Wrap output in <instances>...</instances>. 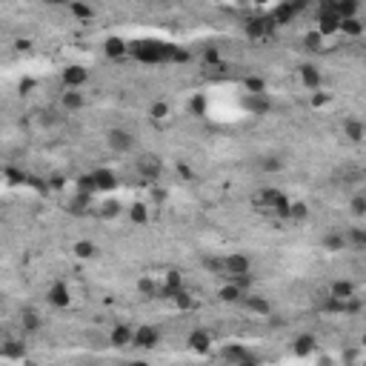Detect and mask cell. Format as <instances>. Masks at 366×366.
I'll list each match as a JSON object with an SVG mask.
<instances>
[{"label":"cell","instance_id":"cell-1","mask_svg":"<svg viewBox=\"0 0 366 366\" xmlns=\"http://www.w3.org/2000/svg\"><path fill=\"white\" fill-rule=\"evenodd\" d=\"M249 269H252L249 258H246V255H241V252H232V255L224 260V275H226V277H232V275H246Z\"/></svg>","mask_w":366,"mask_h":366},{"label":"cell","instance_id":"cell-2","mask_svg":"<svg viewBox=\"0 0 366 366\" xmlns=\"http://www.w3.org/2000/svg\"><path fill=\"white\" fill-rule=\"evenodd\" d=\"M295 15H298V6L292 0H286V3H280V6L269 15V20H272V26H283V23H289Z\"/></svg>","mask_w":366,"mask_h":366},{"label":"cell","instance_id":"cell-3","mask_svg":"<svg viewBox=\"0 0 366 366\" xmlns=\"http://www.w3.org/2000/svg\"><path fill=\"white\" fill-rule=\"evenodd\" d=\"M109 146H112L115 152H129L134 146V140H132V134L123 132V129H112V132H109Z\"/></svg>","mask_w":366,"mask_h":366},{"label":"cell","instance_id":"cell-4","mask_svg":"<svg viewBox=\"0 0 366 366\" xmlns=\"http://www.w3.org/2000/svg\"><path fill=\"white\" fill-rule=\"evenodd\" d=\"M161 340V335H158V329H152V326H140V329L134 332V346H140V349H152L155 343Z\"/></svg>","mask_w":366,"mask_h":366},{"label":"cell","instance_id":"cell-5","mask_svg":"<svg viewBox=\"0 0 366 366\" xmlns=\"http://www.w3.org/2000/svg\"><path fill=\"white\" fill-rule=\"evenodd\" d=\"M318 23H321V26H318L321 35H332V32L340 29V15L338 12H321V15H318Z\"/></svg>","mask_w":366,"mask_h":366},{"label":"cell","instance_id":"cell-6","mask_svg":"<svg viewBox=\"0 0 366 366\" xmlns=\"http://www.w3.org/2000/svg\"><path fill=\"white\" fill-rule=\"evenodd\" d=\"M137 172L146 175V178H158L161 175V161L155 155H143L140 161H137Z\"/></svg>","mask_w":366,"mask_h":366},{"label":"cell","instance_id":"cell-7","mask_svg":"<svg viewBox=\"0 0 366 366\" xmlns=\"http://www.w3.org/2000/svg\"><path fill=\"white\" fill-rule=\"evenodd\" d=\"M63 83H66L69 89L83 86V83H86V69H83V66H69V69L63 71Z\"/></svg>","mask_w":366,"mask_h":366},{"label":"cell","instance_id":"cell-8","mask_svg":"<svg viewBox=\"0 0 366 366\" xmlns=\"http://www.w3.org/2000/svg\"><path fill=\"white\" fill-rule=\"evenodd\" d=\"M89 209H92V195L89 192H78V195L71 197V203H69L71 214H86Z\"/></svg>","mask_w":366,"mask_h":366},{"label":"cell","instance_id":"cell-9","mask_svg":"<svg viewBox=\"0 0 366 366\" xmlns=\"http://www.w3.org/2000/svg\"><path fill=\"white\" fill-rule=\"evenodd\" d=\"M269 29H272V20H263V18H252L249 23H246V35L249 37H263L269 32Z\"/></svg>","mask_w":366,"mask_h":366},{"label":"cell","instance_id":"cell-10","mask_svg":"<svg viewBox=\"0 0 366 366\" xmlns=\"http://www.w3.org/2000/svg\"><path fill=\"white\" fill-rule=\"evenodd\" d=\"M46 298H49V304L52 306H69V289H66L63 283H54Z\"/></svg>","mask_w":366,"mask_h":366},{"label":"cell","instance_id":"cell-11","mask_svg":"<svg viewBox=\"0 0 366 366\" xmlns=\"http://www.w3.org/2000/svg\"><path fill=\"white\" fill-rule=\"evenodd\" d=\"M209 343H212V338H209V332H203V329H197V332L189 335V346L195 349V352H206Z\"/></svg>","mask_w":366,"mask_h":366},{"label":"cell","instance_id":"cell-12","mask_svg":"<svg viewBox=\"0 0 366 366\" xmlns=\"http://www.w3.org/2000/svg\"><path fill=\"white\" fill-rule=\"evenodd\" d=\"M301 81H304L309 89H318V86H321V71L306 63V66H301Z\"/></svg>","mask_w":366,"mask_h":366},{"label":"cell","instance_id":"cell-13","mask_svg":"<svg viewBox=\"0 0 366 366\" xmlns=\"http://www.w3.org/2000/svg\"><path fill=\"white\" fill-rule=\"evenodd\" d=\"M132 340H134L132 329H126V326H115V329H112V343H115V346H129Z\"/></svg>","mask_w":366,"mask_h":366},{"label":"cell","instance_id":"cell-14","mask_svg":"<svg viewBox=\"0 0 366 366\" xmlns=\"http://www.w3.org/2000/svg\"><path fill=\"white\" fill-rule=\"evenodd\" d=\"M246 309H249V312H255V315H269V312H272V306H269L263 298H258V295H249V298H246Z\"/></svg>","mask_w":366,"mask_h":366},{"label":"cell","instance_id":"cell-15","mask_svg":"<svg viewBox=\"0 0 366 366\" xmlns=\"http://www.w3.org/2000/svg\"><path fill=\"white\" fill-rule=\"evenodd\" d=\"M95 183H98V189H115L117 186V178L109 169H98V172H95Z\"/></svg>","mask_w":366,"mask_h":366},{"label":"cell","instance_id":"cell-16","mask_svg":"<svg viewBox=\"0 0 366 366\" xmlns=\"http://www.w3.org/2000/svg\"><path fill=\"white\" fill-rule=\"evenodd\" d=\"M224 357H226V360H238V363H252V360H255V357L246 355L241 346H226L224 349Z\"/></svg>","mask_w":366,"mask_h":366},{"label":"cell","instance_id":"cell-17","mask_svg":"<svg viewBox=\"0 0 366 366\" xmlns=\"http://www.w3.org/2000/svg\"><path fill=\"white\" fill-rule=\"evenodd\" d=\"M343 132H346V137H349V140H363V126H360V123H357V120H346V123H343Z\"/></svg>","mask_w":366,"mask_h":366},{"label":"cell","instance_id":"cell-18","mask_svg":"<svg viewBox=\"0 0 366 366\" xmlns=\"http://www.w3.org/2000/svg\"><path fill=\"white\" fill-rule=\"evenodd\" d=\"M312 346H315L312 335H301V338H295V352H298V355H309Z\"/></svg>","mask_w":366,"mask_h":366},{"label":"cell","instance_id":"cell-19","mask_svg":"<svg viewBox=\"0 0 366 366\" xmlns=\"http://www.w3.org/2000/svg\"><path fill=\"white\" fill-rule=\"evenodd\" d=\"M355 12H357V0H338L340 20H343V18H355Z\"/></svg>","mask_w":366,"mask_h":366},{"label":"cell","instance_id":"cell-20","mask_svg":"<svg viewBox=\"0 0 366 366\" xmlns=\"http://www.w3.org/2000/svg\"><path fill=\"white\" fill-rule=\"evenodd\" d=\"M123 52H126V43L120 40V37H112V40H106V54H109V57H120Z\"/></svg>","mask_w":366,"mask_h":366},{"label":"cell","instance_id":"cell-21","mask_svg":"<svg viewBox=\"0 0 366 366\" xmlns=\"http://www.w3.org/2000/svg\"><path fill=\"white\" fill-rule=\"evenodd\" d=\"M63 106H66V109H81V106H83V98H81V92L69 89V92H66V95H63Z\"/></svg>","mask_w":366,"mask_h":366},{"label":"cell","instance_id":"cell-22","mask_svg":"<svg viewBox=\"0 0 366 366\" xmlns=\"http://www.w3.org/2000/svg\"><path fill=\"white\" fill-rule=\"evenodd\" d=\"M332 295L335 298H352L355 289H352V283H346V280H338V283H332Z\"/></svg>","mask_w":366,"mask_h":366},{"label":"cell","instance_id":"cell-23","mask_svg":"<svg viewBox=\"0 0 366 366\" xmlns=\"http://www.w3.org/2000/svg\"><path fill=\"white\" fill-rule=\"evenodd\" d=\"M340 32H346V35H360V32H363V26H360V23H357L355 18H343L340 20Z\"/></svg>","mask_w":366,"mask_h":366},{"label":"cell","instance_id":"cell-24","mask_svg":"<svg viewBox=\"0 0 366 366\" xmlns=\"http://www.w3.org/2000/svg\"><path fill=\"white\" fill-rule=\"evenodd\" d=\"M95 243H89V241H81V243H75V255L78 258H95Z\"/></svg>","mask_w":366,"mask_h":366},{"label":"cell","instance_id":"cell-25","mask_svg":"<svg viewBox=\"0 0 366 366\" xmlns=\"http://www.w3.org/2000/svg\"><path fill=\"white\" fill-rule=\"evenodd\" d=\"M78 192H89V195H95V192H98V183H95V175H83V178L78 180Z\"/></svg>","mask_w":366,"mask_h":366},{"label":"cell","instance_id":"cell-26","mask_svg":"<svg viewBox=\"0 0 366 366\" xmlns=\"http://www.w3.org/2000/svg\"><path fill=\"white\" fill-rule=\"evenodd\" d=\"M221 298H224L226 304H235V301H238V298H241V286H224V289H221Z\"/></svg>","mask_w":366,"mask_h":366},{"label":"cell","instance_id":"cell-27","mask_svg":"<svg viewBox=\"0 0 366 366\" xmlns=\"http://www.w3.org/2000/svg\"><path fill=\"white\" fill-rule=\"evenodd\" d=\"M306 214H309L306 203H292L289 206V217H292V221H306Z\"/></svg>","mask_w":366,"mask_h":366},{"label":"cell","instance_id":"cell-28","mask_svg":"<svg viewBox=\"0 0 366 366\" xmlns=\"http://www.w3.org/2000/svg\"><path fill=\"white\" fill-rule=\"evenodd\" d=\"M349 241L355 243L357 249H366V232L363 229H349Z\"/></svg>","mask_w":366,"mask_h":366},{"label":"cell","instance_id":"cell-29","mask_svg":"<svg viewBox=\"0 0 366 366\" xmlns=\"http://www.w3.org/2000/svg\"><path fill=\"white\" fill-rule=\"evenodd\" d=\"M323 243H326L329 249H343L346 238H343V235H326V238H323Z\"/></svg>","mask_w":366,"mask_h":366},{"label":"cell","instance_id":"cell-30","mask_svg":"<svg viewBox=\"0 0 366 366\" xmlns=\"http://www.w3.org/2000/svg\"><path fill=\"white\" fill-rule=\"evenodd\" d=\"M249 106L255 109V112H258V115H263V112H269V103H266V100H263V98H260V95H252Z\"/></svg>","mask_w":366,"mask_h":366},{"label":"cell","instance_id":"cell-31","mask_svg":"<svg viewBox=\"0 0 366 366\" xmlns=\"http://www.w3.org/2000/svg\"><path fill=\"white\" fill-rule=\"evenodd\" d=\"M129 214H132V221H134V224H146V206L134 203V206H132V212H129Z\"/></svg>","mask_w":366,"mask_h":366},{"label":"cell","instance_id":"cell-32","mask_svg":"<svg viewBox=\"0 0 366 366\" xmlns=\"http://www.w3.org/2000/svg\"><path fill=\"white\" fill-rule=\"evenodd\" d=\"M321 40H323L321 32H309V35H306V46H309L312 52H318V49H321Z\"/></svg>","mask_w":366,"mask_h":366},{"label":"cell","instance_id":"cell-33","mask_svg":"<svg viewBox=\"0 0 366 366\" xmlns=\"http://www.w3.org/2000/svg\"><path fill=\"white\" fill-rule=\"evenodd\" d=\"M117 212H120V203L117 200H106L103 203V217H117Z\"/></svg>","mask_w":366,"mask_h":366},{"label":"cell","instance_id":"cell-34","mask_svg":"<svg viewBox=\"0 0 366 366\" xmlns=\"http://www.w3.org/2000/svg\"><path fill=\"white\" fill-rule=\"evenodd\" d=\"M246 89H249L252 95H263V81H260V78H249V81H246Z\"/></svg>","mask_w":366,"mask_h":366},{"label":"cell","instance_id":"cell-35","mask_svg":"<svg viewBox=\"0 0 366 366\" xmlns=\"http://www.w3.org/2000/svg\"><path fill=\"white\" fill-rule=\"evenodd\" d=\"M23 326H26V329H37V326H40V323H37V315L35 312H23Z\"/></svg>","mask_w":366,"mask_h":366},{"label":"cell","instance_id":"cell-36","mask_svg":"<svg viewBox=\"0 0 366 366\" xmlns=\"http://www.w3.org/2000/svg\"><path fill=\"white\" fill-rule=\"evenodd\" d=\"M71 12H75L78 18H92V9L89 6H83V3H71Z\"/></svg>","mask_w":366,"mask_h":366},{"label":"cell","instance_id":"cell-37","mask_svg":"<svg viewBox=\"0 0 366 366\" xmlns=\"http://www.w3.org/2000/svg\"><path fill=\"white\" fill-rule=\"evenodd\" d=\"M175 304H178L180 309H186V306H192V298H189L186 292H183V289H180L178 295H175Z\"/></svg>","mask_w":366,"mask_h":366},{"label":"cell","instance_id":"cell-38","mask_svg":"<svg viewBox=\"0 0 366 366\" xmlns=\"http://www.w3.org/2000/svg\"><path fill=\"white\" fill-rule=\"evenodd\" d=\"M166 112H169V106H166V103H155V106H152V117H155V120L166 117Z\"/></svg>","mask_w":366,"mask_h":366},{"label":"cell","instance_id":"cell-39","mask_svg":"<svg viewBox=\"0 0 366 366\" xmlns=\"http://www.w3.org/2000/svg\"><path fill=\"white\" fill-rule=\"evenodd\" d=\"M137 289H140L143 295H155V292H158V289H155V283H152V280H146V277L137 283Z\"/></svg>","mask_w":366,"mask_h":366},{"label":"cell","instance_id":"cell-40","mask_svg":"<svg viewBox=\"0 0 366 366\" xmlns=\"http://www.w3.org/2000/svg\"><path fill=\"white\" fill-rule=\"evenodd\" d=\"M352 212H355V214H366V200H363V197H355V200H352Z\"/></svg>","mask_w":366,"mask_h":366},{"label":"cell","instance_id":"cell-41","mask_svg":"<svg viewBox=\"0 0 366 366\" xmlns=\"http://www.w3.org/2000/svg\"><path fill=\"white\" fill-rule=\"evenodd\" d=\"M172 60L186 63V60H189V52H186V49H178V46H175V54H172Z\"/></svg>","mask_w":366,"mask_h":366},{"label":"cell","instance_id":"cell-42","mask_svg":"<svg viewBox=\"0 0 366 366\" xmlns=\"http://www.w3.org/2000/svg\"><path fill=\"white\" fill-rule=\"evenodd\" d=\"M203 109H206V100L203 98H195V100H192V112H195V115H203Z\"/></svg>","mask_w":366,"mask_h":366},{"label":"cell","instance_id":"cell-43","mask_svg":"<svg viewBox=\"0 0 366 366\" xmlns=\"http://www.w3.org/2000/svg\"><path fill=\"white\" fill-rule=\"evenodd\" d=\"M203 63H214L217 66V52L214 49H203Z\"/></svg>","mask_w":366,"mask_h":366},{"label":"cell","instance_id":"cell-44","mask_svg":"<svg viewBox=\"0 0 366 366\" xmlns=\"http://www.w3.org/2000/svg\"><path fill=\"white\" fill-rule=\"evenodd\" d=\"M263 169H266V172H277V169H280V161H275V158H266Z\"/></svg>","mask_w":366,"mask_h":366},{"label":"cell","instance_id":"cell-45","mask_svg":"<svg viewBox=\"0 0 366 366\" xmlns=\"http://www.w3.org/2000/svg\"><path fill=\"white\" fill-rule=\"evenodd\" d=\"M52 3H66V0H52Z\"/></svg>","mask_w":366,"mask_h":366},{"label":"cell","instance_id":"cell-46","mask_svg":"<svg viewBox=\"0 0 366 366\" xmlns=\"http://www.w3.org/2000/svg\"><path fill=\"white\" fill-rule=\"evenodd\" d=\"M255 3H266V0H255Z\"/></svg>","mask_w":366,"mask_h":366},{"label":"cell","instance_id":"cell-47","mask_svg":"<svg viewBox=\"0 0 366 366\" xmlns=\"http://www.w3.org/2000/svg\"><path fill=\"white\" fill-rule=\"evenodd\" d=\"M363 343H366V335H363Z\"/></svg>","mask_w":366,"mask_h":366}]
</instances>
